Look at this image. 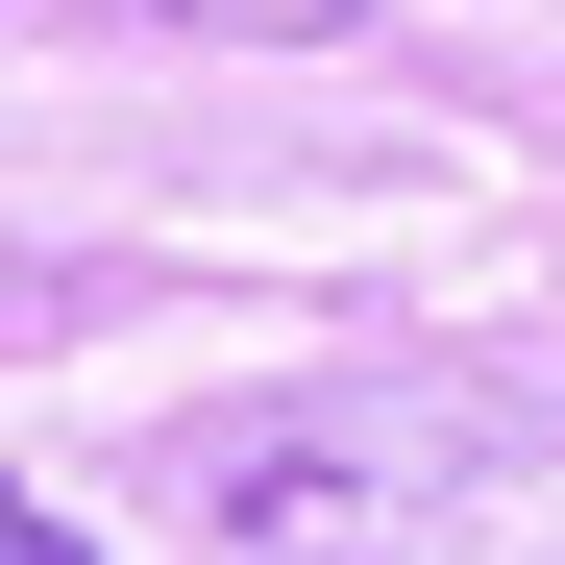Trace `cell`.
<instances>
[{"instance_id": "6da1fadb", "label": "cell", "mask_w": 565, "mask_h": 565, "mask_svg": "<svg viewBox=\"0 0 565 565\" xmlns=\"http://www.w3.org/2000/svg\"><path fill=\"white\" fill-rule=\"evenodd\" d=\"M246 565H565V369L418 344V369H296L172 443Z\"/></svg>"}, {"instance_id": "7a4b0ae2", "label": "cell", "mask_w": 565, "mask_h": 565, "mask_svg": "<svg viewBox=\"0 0 565 565\" xmlns=\"http://www.w3.org/2000/svg\"><path fill=\"white\" fill-rule=\"evenodd\" d=\"M50 25H198V50H344L369 0H50Z\"/></svg>"}, {"instance_id": "3957f363", "label": "cell", "mask_w": 565, "mask_h": 565, "mask_svg": "<svg viewBox=\"0 0 565 565\" xmlns=\"http://www.w3.org/2000/svg\"><path fill=\"white\" fill-rule=\"evenodd\" d=\"M0 565H99V541H74V516L25 492V467H0Z\"/></svg>"}]
</instances>
